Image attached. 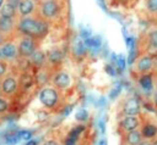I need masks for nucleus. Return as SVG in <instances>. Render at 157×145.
<instances>
[{"label": "nucleus", "instance_id": "f257e3e1", "mask_svg": "<svg viewBox=\"0 0 157 145\" xmlns=\"http://www.w3.org/2000/svg\"><path fill=\"white\" fill-rule=\"evenodd\" d=\"M16 30L22 35H28L40 41L49 32V22L38 15L18 17L16 21Z\"/></svg>", "mask_w": 157, "mask_h": 145}, {"label": "nucleus", "instance_id": "f03ea898", "mask_svg": "<svg viewBox=\"0 0 157 145\" xmlns=\"http://www.w3.org/2000/svg\"><path fill=\"white\" fill-rule=\"evenodd\" d=\"M38 99L49 111H59L63 107V95L54 87H43L39 90Z\"/></svg>", "mask_w": 157, "mask_h": 145}, {"label": "nucleus", "instance_id": "7ed1b4c3", "mask_svg": "<svg viewBox=\"0 0 157 145\" xmlns=\"http://www.w3.org/2000/svg\"><path fill=\"white\" fill-rule=\"evenodd\" d=\"M17 93H18L17 76L12 73H7L4 78L0 79V96H4L10 100L13 99Z\"/></svg>", "mask_w": 157, "mask_h": 145}, {"label": "nucleus", "instance_id": "20e7f679", "mask_svg": "<svg viewBox=\"0 0 157 145\" xmlns=\"http://www.w3.org/2000/svg\"><path fill=\"white\" fill-rule=\"evenodd\" d=\"M39 43H40V41L36 40V39L32 38V37L20 34V38H18V40L16 41L17 51H18V57H21V58H27L36 49L39 48Z\"/></svg>", "mask_w": 157, "mask_h": 145}, {"label": "nucleus", "instance_id": "39448f33", "mask_svg": "<svg viewBox=\"0 0 157 145\" xmlns=\"http://www.w3.org/2000/svg\"><path fill=\"white\" fill-rule=\"evenodd\" d=\"M38 16L45 21H52L59 15V5L56 0H43L38 5Z\"/></svg>", "mask_w": 157, "mask_h": 145}, {"label": "nucleus", "instance_id": "423d86ee", "mask_svg": "<svg viewBox=\"0 0 157 145\" xmlns=\"http://www.w3.org/2000/svg\"><path fill=\"white\" fill-rule=\"evenodd\" d=\"M132 71L134 73L142 76V74H147V73H152L153 72V61L152 57L147 54H140L134 63H132Z\"/></svg>", "mask_w": 157, "mask_h": 145}, {"label": "nucleus", "instance_id": "0eeeda50", "mask_svg": "<svg viewBox=\"0 0 157 145\" xmlns=\"http://www.w3.org/2000/svg\"><path fill=\"white\" fill-rule=\"evenodd\" d=\"M50 83H52V87H54L56 90H59L60 93H64L71 85V78L66 71L56 69L52 76Z\"/></svg>", "mask_w": 157, "mask_h": 145}, {"label": "nucleus", "instance_id": "6e6552de", "mask_svg": "<svg viewBox=\"0 0 157 145\" xmlns=\"http://www.w3.org/2000/svg\"><path fill=\"white\" fill-rule=\"evenodd\" d=\"M0 50H1V58L7 61L9 63L15 62L18 58L17 45L12 40H4L0 44Z\"/></svg>", "mask_w": 157, "mask_h": 145}, {"label": "nucleus", "instance_id": "1a4fd4ad", "mask_svg": "<svg viewBox=\"0 0 157 145\" xmlns=\"http://www.w3.org/2000/svg\"><path fill=\"white\" fill-rule=\"evenodd\" d=\"M27 60H28L32 69L36 72L37 69H39L40 67H43L47 63V55L40 48H38L27 57Z\"/></svg>", "mask_w": 157, "mask_h": 145}, {"label": "nucleus", "instance_id": "9d476101", "mask_svg": "<svg viewBox=\"0 0 157 145\" xmlns=\"http://www.w3.org/2000/svg\"><path fill=\"white\" fill-rule=\"evenodd\" d=\"M141 126V121L137 116H124L120 121H119V129L123 133L134 130V129H139V127Z\"/></svg>", "mask_w": 157, "mask_h": 145}, {"label": "nucleus", "instance_id": "9b49d317", "mask_svg": "<svg viewBox=\"0 0 157 145\" xmlns=\"http://www.w3.org/2000/svg\"><path fill=\"white\" fill-rule=\"evenodd\" d=\"M45 55H47V65L50 66L54 71H56V67L60 66L64 60L63 51L58 48H54V49H50L48 52H45Z\"/></svg>", "mask_w": 157, "mask_h": 145}, {"label": "nucleus", "instance_id": "f8f14e48", "mask_svg": "<svg viewBox=\"0 0 157 145\" xmlns=\"http://www.w3.org/2000/svg\"><path fill=\"white\" fill-rule=\"evenodd\" d=\"M140 111H141V105H140L139 100L135 97L128 99L124 102L123 108H121V113L124 116H139Z\"/></svg>", "mask_w": 157, "mask_h": 145}, {"label": "nucleus", "instance_id": "ddd939ff", "mask_svg": "<svg viewBox=\"0 0 157 145\" xmlns=\"http://www.w3.org/2000/svg\"><path fill=\"white\" fill-rule=\"evenodd\" d=\"M18 91H27L34 85V74L31 72H20L17 76Z\"/></svg>", "mask_w": 157, "mask_h": 145}, {"label": "nucleus", "instance_id": "4468645a", "mask_svg": "<svg viewBox=\"0 0 157 145\" xmlns=\"http://www.w3.org/2000/svg\"><path fill=\"white\" fill-rule=\"evenodd\" d=\"M16 21L17 19H11L0 16V33L2 35V39L5 40V37H9L16 30Z\"/></svg>", "mask_w": 157, "mask_h": 145}, {"label": "nucleus", "instance_id": "2eb2a0df", "mask_svg": "<svg viewBox=\"0 0 157 145\" xmlns=\"http://www.w3.org/2000/svg\"><path fill=\"white\" fill-rule=\"evenodd\" d=\"M37 7V2L33 0H20L18 5H17V12H18V17H25V16H29L36 11Z\"/></svg>", "mask_w": 157, "mask_h": 145}, {"label": "nucleus", "instance_id": "dca6fc26", "mask_svg": "<svg viewBox=\"0 0 157 145\" xmlns=\"http://www.w3.org/2000/svg\"><path fill=\"white\" fill-rule=\"evenodd\" d=\"M144 140L140 129H134L126 133H123V141L124 145H139Z\"/></svg>", "mask_w": 157, "mask_h": 145}, {"label": "nucleus", "instance_id": "f3484780", "mask_svg": "<svg viewBox=\"0 0 157 145\" xmlns=\"http://www.w3.org/2000/svg\"><path fill=\"white\" fill-rule=\"evenodd\" d=\"M140 133L142 135L144 139H148V140H152L157 136V126L153 124V123H150V122H146L144 124L140 126Z\"/></svg>", "mask_w": 157, "mask_h": 145}, {"label": "nucleus", "instance_id": "a211bd4d", "mask_svg": "<svg viewBox=\"0 0 157 145\" xmlns=\"http://www.w3.org/2000/svg\"><path fill=\"white\" fill-rule=\"evenodd\" d=\"M0 16L6 17V18H11V19H17L18 18L17 9L13 7L11 4H9L7 1H5L4 5L0 7Z\"/></svg>", "mask_w": 157, "mask_h": 145}, {"label": "nucleus", "instance_id": "6ab92c4d", "mask_svg": "<svg viewBox=\"0 0 157 145\" xmlns=\"http://www.w3.org/2000/svg\"><path fill=\"white\" fill-rule=\"evenodd\" d=\"M139 84L144 90H151L153 88V74L152 73H147V74H142L139 78Z\"/></svg>", "mask_w": 157, "mask_h": 145}, {"label": "nucleus", "instance_id": "aec40b11", "mask_svg": "<svg viewBox=\"0 0 157 145\" xmlns=\"http://www.w3.org/2000/svg\"><path fill=\"white\" fill-rule=\"evenodd\" d=\"M85 54H86L85 44L82 43V40H76L72 44V55H75L76 57H83Z\"/></svg>", "mask_w": 157, "mask_h": 145}, {"label": "nucleus", "instance_id": "412c9836", "mask_svg": "<svg viewBox=\"0 0 157 145\" xmlns=\"http://www.w3.org/2000/svg\"><path fill=\"white\" fill-rule=\"evenodd\" d=\"M146 43L147 44H155L157 45V28L156 29H152L147 33L146 35Z\"/></svg>", "mask_w": 157, "mask_h": 145}, {"label": "nucleus", "instance_id": "4be33fe9", "mask_svg": "<svg viewBox=\"0 0 157 145\" xmlns=\"http://www.w3.org/2000/svg\"><path fill=\"white\" fill-rule=\"evenodd\" d=\"M10 71V63L5 60H0V79L4 78Z\"/></svg>", "mask_w": 157, "mask_h": 145}, {"label": "nucleus", "instance_id": "5701e85b", "mask_svg": "<svg viewBox=\"0 0 157 145\" xmlns=\"http://www.w3.org/2000/svg\"><path fill=\"white\" fill-rule=\"evenodd\" d=\"M10 108V102H9V99L4 97V96H0V115H4L9 111Z\"/></svg>", "mask_w": 157, "mask_h": 145}, {"label": "nucleus", "instance_id": "b1692460", "mask_svg": "<svg viewBox=\"0 0 157 145\" xmlns=\"http://www.w3.org/2000/svg\"><path fill=\"white\" fill-rule=\"evenodd\" d=\"M5 140H6V143H9V144H16V143H18V141H20L18 132H16V133H10V134H6V136H5Z\"/></svg>", "mask_w": 157, "mask_h": 145}, {"label": "nucleus", "instance_id": "393cba45", "mask_svg": "<svg viewBox=\"0 0 157 145\" xmlns=\"http://www.w3.org/2000/svg\"><path fill=\"white\" fill-rule=\"evenodd\" d=\"M144 54H147L151 57L156 56L157 55V45H155V44H146V48H145V52Z\"/></svg>", "mask_w": 157, "mask_h": 145}, {"label": "nucleus", "instance_id": "a878e982", "mask_svg": "<svg viewBox=\"0 0 157 145\" xmlns=\"http://www.w3.org/2000/svg\"><path fill=\"white\" fill-rule=\"evenodd\" d=\"M146 7L148 12L157 13V0H146Z\"/></svg>", "mask_w": 157, "mask_h": 145}, {"label": "nucleus", "instance_id": "bb28decb", "mask_svg": "<svg viewBox=\"0 0 157 145\" xmlns=\"http://www.w3.org/2000/svg\"><path fill=\"white\" fill-rule=\"evenodd\" d=\"M87 117H88V113H87V111H85V110H81V111H78V112L76 113V119L80 121V122L86 121Z\"/></svg>", "mask_w": 157, "mask_h": 145}, {"label": "nucleus", "instance_id": "cd10ccee", "mask_svg": "<svg viewBox=\"0 0 157 145\" xmlns=\"http://www.w3.org/2000/svg\"><path fill=\"white\" fill-rule=\"evenodd\" d=\"M18 136H20V140H29L31 136H32V133L28 132V130H22V132H18Z\"/></svg>", "mask_w": 157, "mask_h": 145}, {"label": "nucleus", "instance_id": "c85d7f7f", "mask_svg": "<svg viewBox=\"0 0 157 145\" xmlns=\"http://www.w3.org/2000/svg\"><path fill=\"white\" fill-rule=\"evenodd\" d=\"M43 145H60V144H59V141H56L54 139H48Z\"/></svg>", "mask_w": 157, "mask_h": 145}, {"label": "nucleus", "instance_id": "c756f323", "mask_svg": "<svg viewBox=\"0 0 157 145\" xmlns=\"http://www.w3.org/2000/svg\"><path fill=\"white\" fill-rule=\"evenodd\" d=\"M152 61H153V72H155V71H157V55L152 57Z\"/></svg>", "mask_w": 157, "mask_h": 145}, {"label": "nucleus", "instance_id": "7c9ffc66", "mask_svg": "<svg viewBox=\"0 0 157 145\" xmlns=\"http://www.w3.org/2000/svg\"><path fill=\"white\" fill-rule=\"evenodd\" d=\"M139 145H152V140H148V139H144Z\"/></svg>", "mask_w": 157, "mask_h": 145}, {"label": "nucleus", "instance_id": "2f4dec72", "mask_svg": "<svg viewBox=\"0 0 157 145\" xmlns=\"http://www.w3.org/2000/svg\"><path fill=\"white\" fill-rule=\"evenodd\" d=\"M37 144H38L37 140H34V139H29V140H27V143H26L25 145H37Z\"/></svg>", "mask_w": 157, "mask_h": 145}, {"label": "nucleus", "instance_id": "473e14b6", "mask_svg": "<svg viewBox=\"0 0 157 145\" xmlns=\"http://www.w3.org/2000/svg\"><path fill=\"white\" fill-rule=\"evenodd\" d=\"M152 145H157V138L152 139Z\"/></svg>", "mask_w": 157, "mask_h": 145}, {"label": "nucleus", "instance_id": "72a5a7b5", "mask_svg": "<svg viewBox=\"0 0 157 145\" xmlns=\"http://www.w3.org/2000/svg\"><path fill=\"white\" fill-rule=\"evenodd\" d=\"M4 2H5V0H0V7L4 5Z\"/></svg>", "mask_w": 157, "mask_h": 145}, {"label": "nucleus", "instance_id": "f704fd0d", "mask_svg": "<svg viewBox=\"0 0 157 145\" xmlns=\"http://www.w3.org/2000/svg\"><path fill=\"white\" fill-rule=\"evenodd\" d=\"M4 41V39H2V35H1V33H0V44Z\"/></svg>", "mask_w": 157, "mask_h": 145}, {"label": "nucleus", "instance_id": "c9c22d12", "mask_svg": "<svg viewBox=\"0 0 157 145\" xmlns=\"http://www.w3.org/2000/svg\"><path fill=\"white\" fill-rule=\"evenodd\" d=\"M76 145H85V143H83V144H82V143H80V140H78V141H77V143H76Z\"/></svg>", "mask_w": 157, "mask_h": 145}, {"label": "nucleus", "instance_id": "e433bc0d", "mask_svg": "<svg viewBox=\"0 0 157 145\" xmlns=\"http://www.w3.org/2000/svg\"><path fill=\"white\" fill-rule=\"evenodd\" d=\"M0 60H2V58H1V50H0Z\"/></svg>", "mask_w": 157, "mask_h": 145}, {"label": "nucleus", "instance_id": "4c0bfd02", "mask_svg": "<svg viewBox=\"0 0 157 145\" xmlns=\"http://www.w3.org/2000/svg\"><path fill=\"white\" fill-rule=\"evenodd\" d=\"M33 1H36V2H38V1H39V0H33Z\"/></svg>", "mask_w": 157, "mask_h": 145}]
</instances>
